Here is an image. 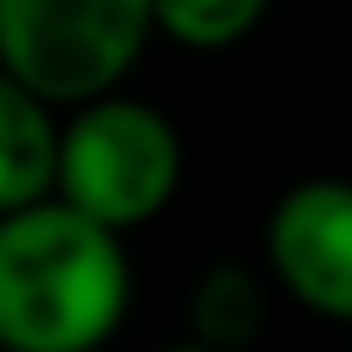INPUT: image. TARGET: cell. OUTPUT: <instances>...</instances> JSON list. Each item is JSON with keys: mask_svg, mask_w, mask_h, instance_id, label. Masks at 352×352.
<instances>
[{"mask_svg": "<svg viewBox=\"0 0 352 352\" xmlns=\"http://www.w3.org/2000/svg\"><path fill=\"white\" fill-rule=\"evenodd\" d=\"M264 24L258 0H159L153 6V36L188 53H229Z\"/></svg>", "mask_w": 352, "mask_h": 352, "instance_id": "obj_7", "label": "cell"}, {"mask_svg": "<svg viewBox=\"0 0 352 352\" xmlns=\"http://www.w3.org/2000/svg\"><path fill=\"white\" fill-rule=\"evenodd\" d=\"M264 276L352 329V176H300L264 217Z\"/></svg>", "mask_w": 352, "mask_h": 352, "instance_id": "obj_4", "label": "cell"}, {"mask_svg": "<svg viewBox=\"0 0 352 352\" xmlns=\"http://www.w3.org/2000/svg\"><path fill=\"white\" fill-rule=\"evenodd\" d=\"M147 41V0H0V71L59 118L124 94Z\"/></svg>", "mask_w": 352, "mask_h": 352, "instance_id": "obj_2", "label": "cell"}, {"mask_svg": "<svg viewBox=\"0 0 352 352\" xmlns=\"http://www.w3.org/2000/svg\"><path fill=\"white\" fill-rule=\"evenodd\" d=\"M65 118L0 71V217L53 200Z\"/></svg>", "mask_w": 352, "mask_h": 352, "instance_id": "obj_5", "label": "cell"}, {"mask_svg": "<svg viewBox=\"0 0 352 352\" xmlns=\"http://www.w3.org/2000/svg\"><path fill=\"white\" fill-rule=\"evenodd\" d=\"M129 288L124 235L65 200L0 217V352H100Z\"/></svg>", "mask_w": 352, "mask_h": 352, "instance_id": "obj_1", "label": "cell"}, {"mask_svg": "<svg viewBox=\"0 0 352 352\" xmlns=\"http://www.w3.org/2000/svg\"><path fill=\"white\" fill-rule=\"evenodd\" d=\"M346 352H352V346H346Z\"/></svg>", "mask_w": 352, "mask_h": 352, "instance_id": "obj_9", "label": "cell"}, {"mask_svg": "<svg viewBox=\"0 0 352 352\" xmlns=\"http://www.w3.org/2000/svg\"><path fill=\"white\" fill-rule=\"evenodd\" d=\"M258 323H264V276L241 258H223V264H206L188 288V340L200 346H217V352H247L258 340Z\"/></svg>", "mask_w": 352, "mask_h": 352, "instance_id": "obj_6", "label": "cell"}, {"mask_svg": "<svg viewBox=\"0 0 352 352\" xmlns=\"http://www.w3.org/2000/svg\"><path fill=\"white\" fill-rule=\"evenodd\" d=\"M159 352H217V346H200V340H176V346H159Z\"/></svg>", "mask_w": 352, "mask_h": 352, "instance_id": "obj_8", "label": "cell"}, {"mask_svg": "<svg viewBox=\"0 0 352 352\" xmlns=\"http://www.w3.org/2000/svg\"><path fill=\"white\" fill-rule=\"evenodd\" d=\"M182 188V135L141 94H106L65 118L59 129V182L53 200L82 212L88 223L141 229Z\"/></svg>", "mask_w": 352, "mask_h": 352, "instance_id": "obj_3", "label": "cell"}]
</instances>
